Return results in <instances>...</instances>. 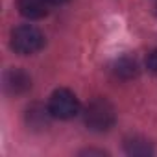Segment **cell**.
I'll return each instance as SVG.
<instances>
[{
  "label": "cell",
  "instance_id": "6",
  "mask_svg": "<svg viewBox=\"0 0 157 157\" xmlns=\"http://www.w3.org/2000/svg\"><path fill=\"white\" fill-rule=\"evenodd\" d=\"M113 74H115L117 78H120V80H131V78H135V76L139 74V65H137L135 59L124 56V57H120V59L115 61V65H113Z\"/></svg>",
  "mask_w": 157,
  "mask_h": 157
},
{
  "label": "cell",
  "instance_id": "1",
  "mask_svg": "<svg viewBox=\"0 0 157 157\" xmlns=\"http://www.w3.org/2000/svg\"><path fill=\"white\" fill-rule=\"evenodd\" d=\"M83 120L87 124L89 129L93 131H109L115 126L117 120V113L115 107L109 100L105 98H94L91 100L85 109H83Z\"/></svg>",
  "mask_w": 157,
  "mask_h": 157
},
{
  "label": "cell",
  "instance_id": "9",
  "mask_svg": "<svg viewBox=\"0 0 157 157\" xmlns=\"http://www.w3.org/2000/svg\"><path fill=\"white\" fill-rule=\"evenodd\" d=\"M67 0H48V4H54V6H59V4H65Z\"/></svg>",
  "mask_w": 157,
  "mask_h": 157
},
{
  "label": "cell",
  "instance_id": "8",
  "mask_svg": "<svg viewBox=\"0 0 157 157\" xmlns=\"http://www.w3.org/2000/svg\"><path fill=\"white\" fill-rule=\"evenodd\" d=\"M146 68H148L151 74L157 76V48L148 54V57H146Z\"/></svg>",
  "mask_w": 157,
  "mask_h": 157
},
{
  "label": "cell",
  "instance_id": "3",
  "mask_svg": "<svg viewBox=\"0 0 157 157\" xmlns=\"http://www.w3.org/2000/svg\"><path fill=\"white\" fill-rule=\"evenodd\" d=\"M80 113V102L76 94L68 89H57L52 93L48 100V115L59 120H68L74 118Z\"/></svg>",
  "mask_w": 157,
  "mask_h": 157
},
{
  "label": "cell",
  "instance_id": "7",
  "mask_svg": "<svg viewBox=\"0 0 157 157\" xmlns=\"http://www.w3.org/2000/svg\"><path fill=\"white\" fill-rule=\"evenodd\" d=\"M126 151L129 155H148L151 153V148L146 140H139V139H133L129 142H126Z\"/></svg>",
  "mask_w": 157,
  "mask_h": 157
},
{
  "label": "cell",
  "instance_id": "5",
  "mask_svg": "<svg viewBox=\"0 0 157 157\" xmlns=\"http://www.w3.org/2000/svg\"><path fill=\"white\" fill-rule=\"evenodd\" d=\"M4 82H6V83H4V85H6V91L11 93V94H22V93L28 91L30 85H32L28 74L22 72V70H19V68L10 70V72L6 74V80H4Z\"/></svg>",
  "mask_w": 157,
  "mask_h": 157
},
{
  "label": "cell",
  "instance_id": "4",
  "mask_svg": "<svg viewBox=\"0 0 157 157\" xmlns=\"http://www.w3.org/2000/svg\"><path fill=\"white\" fill-rule=\"evenodd\" d=\"M22 17L30 21H39L48 15V0H17Z\"/></svg>",
  "mask_w": 157,
  "mask_h": 157
},
{
  "label": "cell",
  "instance_id": "2",
  "mask_svg": "<svg viewBox=\"0 0 157 157\" xmlns=\"http://www.w3.org/2000/svg\"><path fill=\"white\" fill-rule=\"evenodd\" d=\"M43 46H44V35L35 26L22 24L11 32V48L21 56L37 54Z\"/></svg>",
  "mask_w": 157,
  "mask_h": 157
}]
</instances>
